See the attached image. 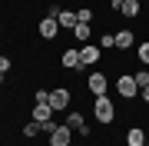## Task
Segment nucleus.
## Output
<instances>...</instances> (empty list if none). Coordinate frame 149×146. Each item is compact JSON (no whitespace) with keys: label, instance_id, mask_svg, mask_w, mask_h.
<instances>
[{"label":"nucleus","instance_id":"obj_1","mask_svg":"<svg viewBox=\"0 0 149 146\" xmlns=\"http://www.w3.org/2000/svg\"><path fill=\"white\" fill-rule=\"evenodd\" d=\"M93 113H96V119H100V123H113V116H116V110H113V100L96 96V100H93Z\"/></svg>","mask_w":149,"mask_h":146},{"label":"nucleus","instance_id":"obj_2","mask_svg":"<svg viewBox=\"0 0 149 146\" xmlns=\"http://www.w3.org/2000/svg\"><path fill=\"white\" fill-rule=\"evenodd\" d=\"M116 90H119V96H123V100H133L136 93H139V83H136V76H133V73H123V76H119V83H116Z\"/></svg>","mask_w":149,"mask_h":146},{"label":"nucleus","instance_id":"obj_3","mask_svg":"<svg viewBox=\"0 0 149 146\" xmlns=\"http://www.w3.org/2000/svg\"><path fill=\"white\" fill-rule=\"evenodd\" d=\"M86 87H90L93 96H106V87H109V83H106V76H103V73H90Z\"/></svg>","mask_w":149,"mask_h":146},{"label":"nucleus","instance_id":"obj_4","mask_svg":"<svg viewBox=\"0 0 149 146\" xmlns=\"http://www.w3.org/2000/svg\"><path fill=\"white\" fill-rule=\"evenodd\" d=\"M56 30H60V20H56V17H43V20H40V37L43 40H53Z\"/></svg>","mask_w":149,"mask_h":146},{"label":"nucleus","instance_id":"obj_5","mask_svg":"<svg viewBox=\"0 0 149 146\" xmlns=\"http://www.w3.org/2000/svg\"><path fill=\"white\" fill-rule=\"evenodd\" d=\"M47 103H50L53 110H66V106H70V90H63V87H60V90H53Z\"/></svg>","mask_w":149,"mask_h":146},{"label":"nucleus","instance_id":"obj_6","mask_svg":"<svg viewBox=\"0 0 149 146\" xmlns=\"http://www.w3.org/2000/svg\"><path fill=\"white\" fill-rule=\"evenodd\" d=\"M50 146H70V126H56L53 133H50Z\"/></svg>","mask_w":149,"mask_h":146},{"label":"nucleus","instance_id":"obj_7","mask_svg":"<svg viewBox=\"0 0 149 146\" xmlns=\"http://www.w3.org/2000/svg\"><path fill=\"white\" fill-rule=\"evenodd\" d=\"M80 63H83V66L100 63V47H83V50H80Z\"/></svg>","mask_w":149,"mask_h":146},{"label":"nucleus","instance_id":"obj_8","mask_svg":"<svg viewBox=\"0 0 149 146\" xmlns=\"http://www.w3.org/2000/svg\"><path fill=\"white\" fill-rule=\"evenodd\" d=\"M50 116H53V106H50V103H37V106H33V119H37V123H50Z\"/></svg>","mask_w":149,"mask_h":146},{"label":"nucleus","instance_id":"obj_9","mask_svg":"<svg viewBox=\"0 0 149 146\" xmlns=\"http://www.w3.org/2000/svg\"><path fill=\"white\" fill-rule=\"evenodd\" d=\"M63 66H66V70H80V50H73V47H70L66 50V53H63Z\"/></svg>","mask_w":149,"mask_h":146},{"label":"nucleus","instance_id":"obj_10","mask_svg":"<svg viewBox=\"0 0 149 146\" xmlns=\"http://www.w3.org/2000/svg\"><path fill=\"white\" fill-rule=\"evenodd\" d=\"M126 143H129V146H146V130H139V126H133V130L126 133Z\"/></svg>","mask_w":149,"mask_h":146},{"label":"nucleus","instance_id":"obj_11","mask_svg":"<svg viewBox=\"0 0 149 146\" xmlns=\"http://www.w3.org/2000/svg\"><path fill=\"white\" fill-rule=\"evenodd\" d=\"M66 126L76 130V133H90V126H83V116H80V113H70V116H66Z\"/></svg>","mask_w":149,"mask_h":146},{"label":"nucleus","instance_id":"obj_12","mask_svg":"<svg viewBox=\"0 0 149 146\" xmlns=\"http://www.w3.org/2000/svg\"><path fill=\"white\" fill-rule=\"evenodd\" d=\"M56 20H60V27H70V30L76 27V13H73V10H60Z\"/></svg>","mask_w":149,"mask_h":146},{"label":"nucleus","instance_id":"obj_13","mask_svg":"<svg viewBox=\"0 0 149 146\" xmlns=\"http://www.w3.org/2000/svg\"><path fill=\"white\" fill-rule=\"evenodd\" d=\"M73 37L80 40V43H86V40H90V23H76V27H73Z\"/></svg>","mask_w":149,"mask_h":146},{"label":"nucleus","instance_id":"obj_14","mask_svg":"<svg viewBox=\"0 0 149 146\" xmlns=\"http://www.w3.org/2000/svg\"><path fill=\"white\" fill-rule=\"evenodd\" d=\"M116 47H119V50L133 47V33H129V30H119V33H116Z\"/></svg>","mask_w":149,"mask_h":146},{"label":"nucleus","instance_id":"obj_15","mask_svg":"<svg viewBox=\"0 0 149 146\" xmlns=\"http://www.w3.org/2000/svg\"><path fill=\"white\" fill-rule=\"evenodd\" d=\"M119 10L126 13V17H136V13H139V0H123V7H119Z\"/></svg>","mask_w":149,"mask_h":146},{"label":"nucleus","instance_id":"obj_16","mask_svg":"<svg viewBox=\"0 0 149 146\" xmlns=\"http://www.w3.org/2000/svg\"><path fill=\"white\" fill-rule=\"evenodd\" d=\"M90 20H93V10H90V7L76 10V23H90Z\"/></svg>","mask_w":149,"mask_h":146},{"label":"nucleus","instance_id":"obj_17","mask_svg":"<svg viewBox=\"0 0 149 146\" xmlns=\"http://www.w3.org/2000/svg\"><path fill=\"white\" fill-rule=\"evenodd\" d=\"M40 130H43V123H37V119H30V123L23 126V133H27V136H37Z\"/></svg>","mask_w":149,"mask_h":146},{"label":"nucleus","instance_id":"obj_18","mask_svg":"<svg viewBox=\"0 0 149 146\" xmlns=\"http://www.w3.org/2000/svg\"><path fill=\"white\" fill-rule=\"evenodd\" d=\"M139 60L149 66V40H146V43H139Z\"/></svg>","mask_w":149,"mask_h":146},{"label":"nucleus","instance_id":"obj_19","mask_svg":"<svg viewBox=\"0 0 149 146\" xmlns=\"http://www.w3.org/2000/svg\"><path fill=\"white\" fill-rule=\"evenodd\" d=\"M100 43H103V47H116V33H103Z\"/></svg>","mask_w":149,"mask_h":146},{"label":"nucleus","instance_id":"obj_20","mask_svg":"<svg viewBox=\"0 0 149 146\" xmlns=\"http://www.w3.org/2000/svg\"><path fill=\"white\" fill-rule=\"evenodd\" d=\"M136 76V83H139V87H146V83H149V70H143V73H133Z\"/></svg>","mask_w":149,"mask_h":146},{"label":"nucleus","instance_id":"obj_21","mask_svg":"<svg viewBox=\"0 0 149 146\" xmlns=\"http://www.w3.org/2000/svg\"><path fill=\"white\" fill-rule=\"evenodd\" d=\"M10 70V57H0V73H7Z\"/></svg>","mask_w":149,"mask_h":146},{"label":"nucleus","instance_id":"obj_22","mask_svg":"<svg viewBox=\"0 0 149 146\" xmlns=\"http://www.w3.org/2000/svg\"><path fill=\"white\" fill-rule=\"evenodd\" d=\"M139 96H143V100H149V83H146V87H139Z\"/></svg>","mask_w":149,"mask_h":146},{"label":"nucleus","instance_id":"obj_23","mask_svg":"<svg viewBox=\"0 0 149 146\" xmlns=\"http://www.w3.org/2000/svg\"><path fill=\"white\" fill-rule=\"evenodd\" d=\"M146 70H149V66H146Z\"/></svg>","mask_w":149,"mask_h":146}]
</instances>
